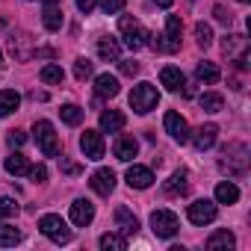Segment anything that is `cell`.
<instances>
[{
	"label": "cell",
	"instance_id": "13",
	"mask_svg": "<svg viewBox=\"0 0 251 251\" xmlns=\"http://www.w3.org/2000/svg\"><path fill=\"white\" fill-rule=\"evenodd\" d=\"M89 183H92V189H95L98 195H109V192L115 189V175H112V169H98Z\"/></svg>",
	"mask_w": 251,
	"mask_h": 251
},
{
	"label": "cell",
	"instance_id": "23",
	"mask_svg": "<svg viewBox=\"0 0 251 251\" xmlns=\"http://www.w3.org/2000/svg\"><path fill=\"white\" fill-rule=\"evenodd\" d=\"M233 242H236V239H233L230 230H216V233L207 239V248H210V251H222V248L227 251V248H233Z\"/></svg>",
	"mask_w": 251,
	"mask_h": 251
},
{
	"label": "cell",
	"instance_id": "22",
	"mask_svg": "<svg viewBox=\"0 0 251 251\" xmlns=\"http://www.w3.org/2000/svg\"><path fill=\"white\" fill-rule=\"evenodd\" d=\"M18 103H21V95L15 89H3V92H0V118L12 115L18 109Z\"/></svg>",
	"mask_w": 251,
	"mask_h": 251
},
{
	"label": "cell",
	"instance_id": "40",
	"mask_svg": "<svg viewBox=\"0 0 251 251\" xmlns=\"http://www.w3.org/2000/svg\"><path fill=\"white\" fill-rule=\"evenodd\" d=\"M121 62V59H118ZM121 74H127V77H133V74H139V62H121Z\"/></svg>",
	"mask_w": 251,
	"mask_h": 251
},
{
	"label": "cell",
	"instance_id": "36",
	"mask_svg": "<svg viewBox=\"0 0 251 251\" xmlns=\"http://www.w3.org/2000/svg\"><path fill=\"white\" fill-rule=\"evenodd\" d=\"M15 213H18L15 198H0V219H9V216H15Z\"/></svg>",
	"mask_w": 251,
	"mask_h": 251
},
{
	"label": "cell",
	"instance_id": "28",
	"mask_svg": "<svg viewBox=\"0 0 251 251\" xmlns=\"http://www.w3.org/2000/svg\"><path fill=\"white\" fill-rule=\"evenodd\" d=\"M100 248L103 251H124L127 248V239H124L121 233H103L100 236Z\"/></svg>",
	"mask_w": 251,
	"mask_h": 251
},
{
	"label": "cell",
	"instance_id": "48",
	"mask_svg": "<svg viewBox=\"0 0 251 251\" xmlns=\"http://www.w3.org/2000/svg\"><path fill=\"white\" fill-rule=\"evenodd\" d=\"M0 62H3V53H0Z\"/></svg>",
	"mask_w": 251,
	"mask_h": 251
},
{
	"label": "cell",
	"instance_id": "33",
	"mask_svg": "<svg viewBox=\"0 0 251 251\" xmlns=\"http://www.w3.org/2000/svg\"><path fill=\"white\" fill-rule=\"evenodd\" d=\"M222 106H225L222 95H216V92H207V95H201V109H207V112H219Z\"/></svg>",
	"mask_w": 251,
	"mask_h": 251
},
{
	"label": "cell",
	"instance_id": "24",
	"mask_svg": "<svg viewBox=\"0 0 251 251\" xmlns=\"http://www.w3.org/2000/svg\"><path fill=\"white\" fill-rule=\"evenodd\" d=\"M216 201H219V204H236V201H239V189H236L233 183L222 180V183L216 186Z\"/></svg>",
	"mask_w": 251,
	"mask_h": 251
},
{
	"label": "cell",
	"instance_id": "41",
	"mask_svg": "<svg viewBox=\"0 0 251 251\" xmlns=\"http://www.w3.org/2000/svg\"><path fill=\"white\" fill-rule=\"evenodd\" d=\"M95 6H98V0H77V9H80L83 15H89Z\"/></svg>",
	"mask_w": 251,
	"mask_h": 251
},
{
	"label": "cell",
	"instance_id": "32",
	"mask_svg": "<svg viewBox=\"0 0 251 251\" xmlns=\"http://www.w3.org/2000/svg\"><path fill=\"white\" fill-rule=\"evenodd\" d=\"M39 77H42V83H48V86L62 83V68H59V65H45V68L39 71Z\"/></svg>",
	"mask_w": 251,
	"mask_h": 251
},
{
	"label": "cell",
	"instance_id": "26",
	"mask_svg": "<svg viewBox=\"0 0 251 251\" xmlns=\"http://www.w3.org/2000/svg\"><path fill=\"white\" fill-rule=\"evenodd\" d=\"M42 15H45V18H42V21H45V27H48L50 33H56V30L62 27V12L56 9V3H48Z\"/></svg>",
	"mask_w": 251,
	"mask_h": 251
},
{
	"label": "cell",
	"instance_id": "3",
	"mask_svg": "<svg viewBox=\"0 0 251 251\" xmlns=\"http://www.w3.org/2000/svg\"><path fill=\"white\" fill-rule=\"evenodd\" d=\"M33 133H36V145H39V151H42L45 157H56V154H59V139H56V130H53L50 121H45V118L36 121Z\"/></svg>",
	"mask_w": 251,
	"mask_h": 251
},
{
	"label": "cell",
	"instance_id": "34",
	"mask_svg": "<svg viewBox=\"0 0 251 251\" xmlns=\"http://www.w3.org/2000/svg\"><path fill=\"white\" fill-rule=\"evenodd\" d=\"M195 42L201 45V48H210L213 45V30H210V24H195Z\"/></svg>",
	"mask_w": 251,
	"mask_h": 251
},
{
	"label": "cell",
	"instance_id": "37",
	"mask_svg": "<svg viewBox=\"0 0 251 251\" xmlns=\"http://www.w3.org/2000/svg\"><path fill=\"white\" fill-rule=\"evenodd\" d=\"M100 9H103L106 15H115V12L124 9V0H100Z\"/></svg>",
	"mask_w": 251,
	"mask_h": 251
},
{
	"label": "cell",
	"instance_id": "1",
	"mask_svg": "<svg viewBox=\"0 0 251 251\" xmlns=\"http://www.w3.org/2000/svg\"><path fill=\"white\" fill-rule=\"evenodd\" d=\"M222 169H227L230 177H242L248 172V148L242 142H230L222 157Z\"/></svg>",
	"mask_w": 251,
	"mask_h": 251
},
{
	"label": "cell",
	"instance_id": "4",
	"mask_svg": "<svg viewBox=\"0 0 251 251\" xmlns=\"http://www.w3.org/2000/svg\"><path fill=\"white\" fill-rule=\"evenodd\" d=\"M118 30H121V36H124V45H127L130 50H139L145 42H148V30L136 21V18H130V15H124L121 21H118Z\"/></svg>",
	"mask_w": 251,
	"mask_h": 251
},
{
	"label": "cell",
	"instance_id": "39",
	"mask_svg": "<svg viewBox=\"0 0 251 251\" xmlns=\"http://www.w3.org/2000/svg\"><path fill=\"white\" fill-rule=\"evenodd\" d=\"M24 142H27V136H24V130H12V133H9V145H12V148H21Z\"/></svg>",
	"mask_w": 251,
	"mask_h": 251
},
{
	"label": "cell",
	"instance_id": "35",
	"mask_svg": "<svg viewBox=\"0 0 251 251\" xmlns=\"http://www.w3.org/2000/svg\"><path fill=\"white\" fill-rule=\"evenodd\" d=\"M74 77L77 80H89L92 77V62L89 59H77L74 62Z\"/></svg>",
	"mask_w": 251,
	"mask_h": 251
},
{
	"label": "cell",
	"instance_id": "12",
	"mask_svg": "<svg viewBox=\"0 0 251 251\" xmlns=\"http://www.w3.org/2000/svg\"><path fill=\"white\" fill-rule=\"evenodd\" d=\"M154 183V172L145 166H130L127 169V186L130 189H148Z\"/></svg>",
	"mask_w": 251,
	"mask_h": 251
},
{
	"label": "cell",
	"instance_id": "6",
	"mask_svg": "<svg viewBox=\"0 0 251 251\" xmlns=\"http://www.w3.org/2000/svg\"><path fill=\"white\" fill-rule=\"evenodd\" d=\"M222 48H225L227 56L236 59V68H239V71L248 68V39H245V36H225Z\"/></svg>",
	"mask_w": 251,
	"mask_h": 251
},
{
	"label": "cell",
	"instance_id": "17",
	"mask_svg": "<svg viewBox=\"0 0 251 251\" xmlns=\"http://www.w3.org/2000/svg\"><path fill=\"white\" fill-rule=\"evenodd\" d=\"M118 77H112V74H98L95 77V92H98V98H115L118 95Z\"/></svg>",
	"mask_w": 251,
	"mask_h": 251
},
{
	"label": "cell",
	"instance_id": "11",
	"mask_svg": "<svg viewBox=\"0 0 251 251\" xmlns=\"http://www.w3.org/2000/svg\"><path fill=\"white\" fill-rule=\"evenodd\" d=\"M92 219H95V204L86 201V198H77L71 204V222L80 225V227H86V225H92Z\"/></svg>",
	"mask_w": 251,
	"mask_h": 251
},
{
	"label": "cell",
	"instance_id": "45",
	"mask_svg": "<svg viewBox=\"0 0 251 251\" xmlns=\"http://www.w3.org/2000/svg\"><path fill=\"white\" fill-rule=\"evenodd\" d=\"M33 100H48V92H33Z\"/></svg>",
	"mask_w": 251,
	"mask_h": 251
},
{
	"label": "cell",
	"instance_id": "30",
	"mask_svg": "<svg viewBox=\"0 0 251 251\" xmlns=\"http://www.w3.org/2000/svg\"><path fill=\"white\" fill-rule=\"evenodd\" d=\"M59 115H62V121H65V124H71V127H77V124L83 121V109H80V106H74V103H65V106L59 109Z\"/></svg>",
	"mask_w": 251,
	"mask_h": 251
},
{
	"label": "cell",
	"instance_id": "5",
	"mask_svg": "<svg viewBox=\"0 0 251 251\" xmlns=\"http://www.w3.org/2000/svg\"><path fill=\"white\" fill-rule=\"evenodd\" d=\"M39 230H42L48 239L59 242V245L71 239V230H68V225H65L59 216H53V213H48V216H42V219H39Z\"/></svg>",
	"mask_w": 251,
	"mask_h": 251
},
{
	"label": "cell",
	"instance_id": "19",
	"mask_svg": "<svg viewBox=\"0 0 251 251\" xmlns=\"http://www.w3.org/2000/svg\"><path fill=\"white\" fill-rule=\"evenodd\" d=\"M180 33H183V24H180V18L177 15H169L166 18V42H169V48H172V53L180 48Z\"/></svg>",
	"mask_w": 251,
	"mask_h": 251
},
{
	"label": "cell",
	"instance_id": "10",
	"mask_svg": "<svg viewBox=\"0 0 251 251\" xmlns=\"http://www.w3.org/2000/svg\"><path fill=\"white\" fill-rule=\"evenodd\" d=\"M216 213H219V210H216V204L204 198V201L189 204V213H186V216H189V222H192V225H210V222L216 219Z\"/></svg>",
	"mask_w": 251,
	"mask_h": 251
},
{
	"label": "cell",
	"instance_id": "9",
	"mask_svg": "<svg viewBox=\"0 0 251 251\" xmlns=\"http://www.w3.org/2000/svg\"><path fill=\"white\" fill-rule=\"evenodd\" d=\"M80 148H83L86 160H100V157H103V151H106L103 136H100L98 130H86V133L80 136Z\"/></svg>",
	"mask_w": 251,
	"mask_h": 251
},
{
	"label": "cell",
	"instance_id": "27",
	"mask_svg": "<svg viewBox=\"0 0 251 251\" xmlns=\"http://www.w3.org/2000/svg\"><path fill=\"white\" fill-rule=\"evenodd\" d=\"M6 172H9V175H15V177L27 175V172H30L27 157H24V154H12V157H6Z\"/></svg>",
	"mask_w": 251,
	"mask_h": 251
},
{
	"label": "cell",
	"instance_id": "18",
	"mask_svg": "<svg viewBox=\"0 0 251 251\" xmlns=\"http://www.w3.org/2000/svg\"><path fill=\"white\" fill-rule=\"evenodd\" d=\"M216 136H219V127L216 124H201V127L195 130V148L198 151H207L216 145Z\"/></svg>",
	"mask_w": 251,
	"mask_h": 251
},
{
	"label": "cell",
	"instance_id": "47",
	"mask_svg": "<svg viewBox=\"0 0 251 251\" xmlns=\"http://www.w3.org/2000/svg\"><path fill=\"white\" fill-rule=\"evenodd\" d=\"M239 3H248V0H239Z\"/></svg>",
	"mask_w": 251,
	"mask_h": 251
},
{
	"label": "cell",
	"instance_id": "25",
	"mask_svg": "<svg viewBox=\"0 0 251 251\" xmlns=\"http://www.w3.org/2000/svg\"><path fill=\"white\" fill-rule=\"evenodd\" d=\"M195 74H198V80L201 83H219V77H222V71L216 68V62H198V68H195Z\"/></svg>",
	"mask_w": 251,
	"mask_h": 251
},
{
	"label": "cell",
	"instance_id": "14",
	"mask_svg": "<svg viewBox=\"0 0 251 251\" xmlns=\"http://www.w3.org/2000/svg\"><path fill=\"white\" fill-rule=\"evenodd\" d=\"M124 124H127L124 112H118V109L100 112V130H103V133H118V130H124Z\"/></svg>",
	"mask_w": 251,
	"mask_h": 251
},
{
	"label": "cell",
	"instance_id": "44",
	"mask_svg": "<svg viewBox=\"0 0 251 251\" xmlns=\"http://www.w3.org/2000/svg\"><path fill=\"white\" fill-rule=\"evenodd\" d=\"M154 3H157V6H163V9H169V6L175 3V0H154Z\"/></svg>",
	"mask_w": 251,
	"mask_h": 251
},
{
	"label": "cell",
	"instance_id": "8",
	"mask_svg": "<svg viewBox=\"0 0 251 251\" xmlns=\"http://www.w3.org/2000/svg\"><path fill=\"white\" fill-rule=\"evenodd\" d=\"M163 124H166V133H169L175 142H186V139H189V124H186V118H183L180 112H166Z\"/></svg>",
	"mask_w": 251,
	"mask_h": 251
},
{
	"label": "cell",
	"instance_id": "46",
	"mask_svg": "<svg viewBox=\"0 0 251 251\" xmlns=\"http://www.w3.org/2000/svg\"><path fill=\"white\" fill-rule=\"evenodd\" d=\"M45 3H56V0H45Z\"/></svg>",
	"mask_w": 251,
	"mask_h": 251
},
{
	"label": "cell",
	"instance_id": "7",
	"mask_svg": "<svg viewBox=\"0 0 251 251\" xmlns=\"http://www.w3.org/2000/svg\"><path fill=\"white\" fill-rule=\"evenodd\" d=\"M151 227H154V233L157 236H175L177 233V227H180V222H177V216L172 213V210H154L151 213Z\"/></svg>",
	"mask_w": 251,
	"mask_h": 251
},
{
	"label": "cell",
	"instance_id": "20",
	"mask_svg": "<svg viewBox=\"0 0 251 251\" xmlns=\"http://www.w3.org/2000/svg\"><path fill=\"white\" fill-rule=\"evenodd\" d=\"M98 56L106 59V62H118V59H121V48H118V42L109 39V36L98 39Z\"/></svg>",
	"mask_w": 251,
	"mask_h": 251
},
{
	"label": "cell",
	"instance_id": "31",
	"mask_svg": "<svg viewBox=\"0 0 251 251\" xmlns=\"http://www.w3.org/2000/svg\"><path fill=\"white\" fill-rule=\"evenodd\" d=\"M15 242H21V230L12 227V225H0V245L9 248V245H15Z\"/></svg>",
	"mask_w": 251,
	"mask_h": 251
},
{
	"label": "cell",
	"instance_id": "38",
	"mask_svg": "<svg viewBox=\"0 0 251 251\" xmlns=\"http://www.w3.org/2000/svg\"><path fill=\"white\" fill-rule=\"evenodd\" d=\"M27 175H30V177L36 180V183H45V180H48V169H45V166H33V169H30Z\"/></svg>",
	"mask_w": 251,
	"mask_h": 251
},
{
	"label": "cell",
	"instance_id": "2",
	"mask_svg": "<svg viewBox=\"0 0 251 251\" xmlns=\"http://www.w3.org/2000/svg\"><path fill=\"white\" fill-rule=\"evenodd\" d=\"M157 103H160V92H157V86H151V83H139V86H133V92H130V106H133V112L145 115V112H151Z\"/></svg>",
	"mask_w": 251,
	"mask_h": 251
},
{
	"label": "cell",
	"instance_id": "29",
	"mask_svg": "<svg viewBox=\"0 0 251 251\" xmlns=\"http://www.w3.org/2000/svg\"><path fill=\"white\" fill-rule=\"evenodd\" d=\"M189 189V183H186V175L183 172H175L172 177H169V183H166V192L169 195H183Z\"/></svg>",
	"mask_w": 251,
	"mask_h": 251
},
{
	"label": "cell",
	"instance_id": "43",
	"mask_svg": "<svg viewBox=\"0 0 251 251\" xmlns=\"http://www.w3.org/2000/svg\"><path fill=\"white\" fill-rule=\"evenodd\" d=\"M62 169H65L68 175H77V172H80V166H74V163H62Z\"/></svg>",
	"mask_w": 251,
	"mask_h": 251
},
{
	"label": "cell",
	"instance_id": "15",
	"mask_svg": "<svg viewBox=\"0 0 251 251\" xmlns=\"http://www.w3.org/2000/svg\"><path fill=\"white\" fill-rule=\"evenodd\" d=\"M112 151H115V157H118L121 163H130V160L139 154V142H136L133 136H121V139L115 142V148H112Z\"/></svg>",
	"mask_w": 251,
	"mask_h": 251
},
{
	"label": "cell",
	"instance_id": "42",
	"mask_svg": "<svg viewBox=\"0 0 251 251\" xmlns=\"http://www.w3.org/2000/svg\"><path fill=\"white\" fill-rule=\"evenodd\" d=\"M213 15H216V21H222V24H230V12H227L225 6H216V9H213Z\"/></svg>",
	"mask_w": 251,
	"mask_h": 251
},
{
	"label": "cell",
	"instance_id": "21",
	"mask_svg": "<svg viewBox=\"0 0 251 251\" xmlns=\"http://www.w3.org/2000/svg\"><path fill=\"white\" fill-rule=\"evenodd\" d=\"M115 225H118L124 233H127V236L139 230V222H136V216H133L127 207H118V210H115Z\"/></svg>",
	"mask_w": 251,
	"mask_h": 251
},
{
	"label": "cell",
	"instance_id": "16",
	"mask_svg": "<svg viewBox=\"0 0 251 251\" xmlns=\"http://www.w3.org/2000/svg\"><path fill=\"white\" fill-rule=\"evenodd\" d=\"M160 83H163L169 92H180V89L186 86V80H183L180 68H175V65H166V68L160 71Z\"/></svg>",
	"mask_w": 251,
	"mask_h": 251
}]
</instances>
